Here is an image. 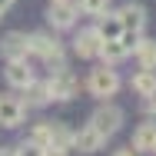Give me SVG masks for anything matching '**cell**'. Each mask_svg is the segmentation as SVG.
Segmentation results:
<instances>
[{"instance_id": "obj_1", "label": "cell", "mask_w": 156, "mask_h": 156, "mask_svg": "<svg viewBox=\"0 0 156 156\" xmlns=\"http://www.w3.org/2000/svg\"><path fill=\"white\" fill-rule=\"evenodd\" d=\"M27 43H30V53L43 57L50 70H66L63 47H60V40H57V37H50V33H30V37H27Z\"/></svg>"}, {"instance_id": "obj_2", "label": "cell", "mask_w": 156, "mask_h": 156, "mask_svg": "<svg viewBox=\"0 0 156 156\" xmlns=\"http://www.w3.org/2000/svg\"><path fill=\"white\" fill-rule=\"evenodd\" d=\"M87 87H90V93H93V96L106 100V96H113L116 90H120V76H116V70H113L110 63H103L100 70H93V73H90Z\"/></svg>"}, {"instance_id": "obj_3", "label": "cell", "mask_w": 156, "mask_h": 156, "mask_svg": "<svg viewBox=\"0 0 156 156\" xmlns=\"http://www.w3.org/2000/svg\"><path fill=\"white\" fill-rule=\"evenodd\" d=\"M76 17H80V7L73 0H50V7H47V20L53 30H70L76 23Z\"/></svg>"}, {"instance_id": "obj_4", "label": "cell", "mask_w": 156, "mask_h": 156, "mask_svg": "<svg viewBox=\"0 0 156 156\" xmlns=\"http://www.w3.org/2000/svg\"><path fill=\"white\" fill-rule=\"evenodd\" d=\"M90 126L110 140V136L123 126V110H120V106H113V103H106V106H100L93 116H90Z\"/></svg>"}, {"instance_id": "obj_5", "label": "cell", "mask_w": 156, "mask_h": 156, "mask_svg": "<svg viewBox=\"0 0 156 156\" xmlns=\"http://www.w3.org/2000/svg\"><path fill=\"white\" fill-rule=\"evenodd\" d=\"M47 87H50V96H53V100L66 103V100L76 96V76H73L70 70H53L50 80H47Z\"/></svg>"}, {"instance_id": "obj_6", "label": "cell", "mask_w": 156, "mask_h": 156, "mask_svg": "<svg viewBox=\"0 0 156 156\" xmlns=\"http://www.w3.org/2000/svg\"><path fill=\"white\" fill-rule=\"evenodd\" d=\"M0 57H3V60H27V57H30L27 33H20V30L3 33V40H0Z\"/></svg>"}, {"instance_id": "obj_7", "label": "cell", "mask_w": 156, "mask_h": 156, "mask_svg": "<svg viewBox=\"0 0 156 156\" xmlns=\"http://www.w3.org/2000/svg\"><path fill=\"white\" fill-rule=\"evenodd\" d=\"M100 47H103V37H100L96 27H87V30H80L73 37V50H76V57H83V60L100 57Z\"/></svg>"}, {"instance_id": "obj_8", "label": "cell", "mask_w": 156, "mask_h": 156, "mask_svg": "<svg viewBox=\"0 0 156 156\" xmlns=\"http://www.w3.org/2000/svg\"><path fill=\"white\" fill-rule=\"evenodd\" d=\"M23 116H27V103H23V100H17V96H0V126L13 129V126L23 123Z\"/></svg>"}, {"instance_id": "obj_9", "label": "cell", "mask_w": 156, "mask_h": 156, "mask_svg": "<svg viewBox=\"0 0 156 156\" xmlns=\"http://www.w3.org/2000/svg\"><path fill=\"white\" fill-rule=\"evenodd\" d=\"M116 17L123 23V30H140L143 33V27H146V7L136 3V0H126L123 7L116 10Z\"/></svg>"}, {"instance_id": "obj_10", "label": "cell", "mask_w": 156, "mask_h": 156, "mask_svg": "<svg viewBox=\"0 0 156 156\" xmlns=\"http://www.w3.org/2000/svg\"><path fill=\"white\" fill-rule=\"evenodd\" d=\"M103 143H106V136H103V133H96L90 123L83 126V129H76V133H73V150H80V153H96Z\"/></svg>"}, {"instance_id": "obj_11", "label": "cell", "mask_w": 156, "mask_h": 156, "mask_svg": "<svg viewBox=\"0 0 156 156\" xmlns=\"http://www.w3.org/2000/svg\"><path fill=\"white\" fill-rule=\"evenodd\" d=\"M3 76H7V83H10V87L23 90V87L33 80V70H30V63H27V60H7V70H3Z\"/></svg>"}, {"instance_id": "obj_12", "label": "cell", "mask_w": 156, "mask_h": 156, "mask_svg": "<svg viewBox=\"0 0 156 156\" xmlns=\"http://www.w3.org/2000/svg\"><path fill=\"white\" fill-rule=\"evenodd\" d=\"M136 153H150L156 150V123H140L133 133V143H129Z\"/></svg>"}, {"instance_id": "obj_13", "label": "cell", "mask_w": 156, "mask_h": 156, "mask_svg": "<svg viewBox=\"0 0 156 156\" xmlns=\"http://www.w3.org/2000/svg\"><path fill=\"white\" fill-rule=\"evenodd\" d=\"M23 93H27V106H47V103L53 100V96H50V87H47V80H37V76L23 87Z\"/></svg>"}, {"instance_id": "obj_14", "label": "cell", "mask_w": 156, "mask_h": 156, "mask_svg": "<svg viewBox=\"0 0 156 156\" xmlns=\"http://www.w3.org/2000/svg\"><path fill=\"white\" fill-rule=\"evenodd\" d=\"M126 53H129V50L120 43V37H116V40H103V47H100V60L110 63V66H113V63H120Z\"/></svg>"}, {"instance_id": "obj_15", "label": "cell", "mask_w": 156, "mask_h": 156, "mask_svg": "<svg viewBox=\"0 0 156 156\" xmlns=\"http://www.w3.org/2000/svg\"><path fill=\"white\" fill-rule=\"evenodd\" d=\"M50 146H57V150H73V129H66L63 123H50Z\"/></svg>"}, {"instance_id": "obj_16", "label": "cell", "mask_w": 156, "mask_h": 156, "mask_svg": "<svg viewBox=\"0 0 156 156\" xmlns=\"http://www.w3.org/2000/svg\"><path fill=\"white\" fill-rule=\"evenodd\" d=\"M96 30H100L103 40H116V37L123 33V23H120V17H116V13H110V10H106V17L100 20V27H96Z\"/></svg>"}, {"instance_id": "obj_17", "label": "cell", "mask_w": 156, "mask_h": 156, "mask_svg": "<svg viewBox=\"0 0 156 156\" xmlns=\"http://www.w3.org/2000/svg\"><path fill=\"white\" fill-rule=\"evenodd\" d=\"M129 87H133L140 96L153 93V90H156V70H140V73L133 76V83H129Z\"/></svg>"}, {"instance_id": "obj_18", "label": "cell", "mask_w": 156, "mask_h": 156, "mask_svg": "<svg viewBox=\"0 0 156 156\" xmlns=\"http://www.w3.org/2000/svg\"><path fill=\"white\" fill-rule=\"evenodd\" d=\"M136 57H140V66L143 70H156V40H140Z\"/></svg>"}, {"instance_id": "obj_19", "label": "cell", "mask_w": 156, "mask_h": 156, "mask_svg": "<svg viewBox=\"0 0 156 156\" xmlns=\"http://www.w3.org/2000/svg\"><path fill=\"white\" fill-rule=\"evenodd\" d=\"M83 13H90V17H103L106 10H110V0H80L76 3Z\"/></svg>"}, {"instance_id": "obj_20", "label": "cell", "mask_w": 156, "mask_h": 156, "mask_svg": "<svg viewBox=\"0 0 156 156\" xmlns=\"http://www.w3.org/2000/svg\"><path fill=\"white\" fill-rule=\"evenodd\" d=\"M30 143H37V146H50V123H40V126H33V133H30Z\"/></svg>"}, {"instance_id": "obj_21", "label": "cell", "mask_w": 156, "mask_h": 156, "mask_svg": "<svg viewBox=\"0 0 156 156\" xmlns=\"http://www.w3.org/2000/svg\"><path fill=\"white\" fill-rule=\"evenodd\" d=\"M140 40H143V33H140V30H123V33H120V43H123V47L129 50V53H136Z\"/></svg>"}, {"instance_id": "obj_22", "label": "cell", "mask_w": 156, "mask_h": 156, "mask_svg": "<svg viewBox=\"0 0 156 156\" xmlns=\"http://www.w3.org/2000/svg\"><path fill=\"white\" fill-rule=\"evenodd\" d=\"M43 153H47V150H43V146H37V143H30V140H27L23 146H17V150H13V156H43Z\"/></svg>"}, {"instance_id": "obj_23", "label": "cell", "mask_w": 156, "mask_h": 156, "mask_svg": "<svg viewBox=\"0 0 156 156\" xmlns=\"http://www.w3.org/2000/svg\"><path fill=\"white\" fill-rule=\"evenodd\" d=\"M143 110H146L150 116H156V90H153V93H146V96H143Z\"/></svg>"}, {"instance_id": "obj_24", "label": "cell", "mask_w": 156, "mask_h": 156, "mask_svg": "<svg viewBox=\"0 0 156 156\" xmlns=\"http://www.w3.org/2000/svg\"><path fill=\"white\" fill-rule=\"evenodd\" d=\"M113 156H136L133 146H120V150H113Z\"/></svg>"}, {"instance_id": "obj_25", "label": "cell", "mask_w": 156, "mask_h": 156, "mask_svg": "<svg viewBox=\"0 0 156 156\" xmlns=\"http://www.w3.org/2000/svg\"><path fill=\"white\" fill-rule=\"evenodd\" d=\"M43 156H70V150H57V146H47Z\"/></svg>"}, {"instance_id": "obj_26", "label": "cell", "mask_w": 156, "mask_h": 156, "mask_svg": "<svg viewBox=\"0 0 156 156\" xmlns=\"http://www.w3.org/2000/svg\"><path fill=\"white\" fill-rule=\"evenodd\" d=\"M10 7H13V0H0V13H3V10H10Z\"/></svg>"}, {"instance_id": "obj_27", "label": "cell", "mask_w": 156, "mask_h": 156, "mask_svg": "<svg viewBox=\"0 0 156 156\" xmlns=\"http://www.w3.org/2000/svg\"><path fill=\"white\" fill-rule=\"evenodd\" d=\"M0 156H13V150H0Z\"/></svg>"}, {"instance_id": "obj_28", "label": "cell", "mask_w": 156, "mask_h": 156, "mask_svg": "<svg viewBox=\"0 0 156 156\" xmlns=\"http://www.w3.org/2000/svg\"><path fill=\"white\" fill-rule=\"evenodd\" d=\"M153 153H156V150H153Z\"/></svg>"}]
</instances>
